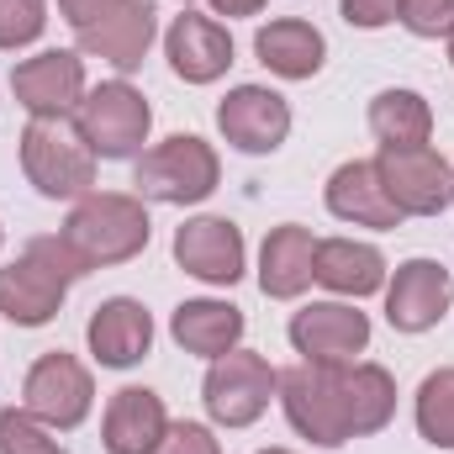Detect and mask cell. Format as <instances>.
Returning a JSON list of instances; mask_svg holds the SVG:
<instances>
[{"instance_id": "obj_1", "label": "cell", "mask_w": 454, "mask_h": 454, "mask_svg": "<svg viewBox=\"0 0 454 454\" xmlns=\"http://www.w3.org/2000/svg\"><path fill=\"white\" fill-rule=\"evenodd\" d=\"M85 259L64 243V232L32 238L5 270H0V317L16 328H48L64 312V296L74 280H85Z\"/></svg>"}, {"instance_id": "obj_2", "label": "cell", "mask_w": 454, "mask_h": 454, "mask_svg": "<svg viewBox=\"0 0 454 454\" xmlns=\"http://www.w3.org/2000/svg\"><path fill=\"white\" fill-rule=\"evenodd\" d=\"M148 238H153L148 207H143V196H127V191L80 196L64 223V243L85 259V270H112V264L137 259L148 248Z\"/></svg>"}, {"instance_id": "obj_3", "label": "cell", "mask_w": 454, "mask_h": 454, "mask_svg": "<svg viewBox=\"0 0 454 454\" xmlns=\"http://www.w3.org/2000/svg\"><path fill=\"white\" fill-rule=\"evenodd\" d=\"M96 153L85 143V132L69 121H27L21 127V175L37 196L48 201H80L96 191Z\"/></svg>"}, {"instance_id": "obj_4", "label": "cell", "mask_w": 454, "mask_h": 454, "mask_svg": "<svg viewBox=\"0 0 454 454\" xmlns=\"http://www.w3.org/2000/svg\"><path fill=\"white\" fill-rule=\"evenodd\" d=\"M223 180V159L207 137L196 132H175L153 148L137 153V169H132V185L143 201H159V207H196L217 191Z\"/></svg>"}, {"instance_id": "obj_5", "label": "cell", "mask_w": 454, "mask_h": 454, "mask_svg": "<svg viewBox=\"0 0 454 454\" xmlns=\"http://www.w3.org/2000/svg\"><path fill=\"white\" fill-rule=\"evenodd\" d=\"M280 407H286V423L317 444V450H343L348 444V428H343V364H291L280 370Z\"/></svg>"}, {"instance_id": "obj_6", "label": "cell", "mask_w": 454, "mask_h": 454, "mask_svg": "<svg viewBox=\"0 0 454 454\" xmlns=\"http://www.w3.org/2000/svg\"><path fill=\"white\" fill-rule=\"evenodd\" d=\"M21 407L32 418H43L48 428L74 434L90 418V407H96V375H90V364L74 359V354H64V348L37 354L32 370H27V380H21Z\"/></svg>"}, {"instance_id": "obj_7", "label": "cell", "mask_w": 454, "mask_h": 454, "mask_svg": "<svg viewBox=\"0 0 454 454\" xmlns=\"http://www.w3.org/2000/svg\"><path fill=\"white\" fill-rule=\"evenodd\" d=\"M280 391V370L254 354V348H232L223 359H212L207 380H201V402L212 412V423L223 428H248L270 412V396Z\"/></svg>"}, {"instance_id": "obj_8", "label": "cell", "mask_w": 454, "mask_h": 454, "mask_svg": "<svg viewBox=\"0 0 454 454\" xmlns=\"http://www.w3.org/2000/svg\"><path fill=\"white\" fill-rule=\"evenodd\" d=\"M11 96L16 106L37 121H69L80 116L90 80H85V53L74 48H43L11 69Z\"/></svg>"}, {"instance_id": "obj_9", "label": "cell", "mask_w": 454, "mask_h": 454, "mask_svg": "<svg viewBox=\"0 0 454 454\" xmlns=\"http://www.w3.org/2000/svg\"><path fill=\"white\" fill-rule=\"evenodd\" d=\"M74 127L85 132V143H90L96 159H106V164H116V159H137L143 143H148V127H153V106L143 101L137 85L106 80V85H96V90L85 96Z\"/></svg>"}, {"instance_id": "obj_10", "label": "cell", "mask_w": 454, "mask_h": 454, "mask_svg": "<svg viewBox=\"0 0 454 454\" xmlns=\"http://www.w3.org/2000/svg\"><path fill=\"white\" fill-rule=\"evenodd\" d=\"M375 175L402 217H439L454 207V169L439 148H380Z\"/></svg>"}, {"instance_id": "obj_11", "label": "cell", "mask_w": 454, "mask_h": 454, "mask_svg": "<svg viewBox=\"0 0 454 454\" xmlns=\"http://www.w3.org/2000/svg\"><path fill=\"white\" fill-rule=\"evenodd\" d=\"M286 333L291 348L312 364H354L370 348V317L348 301H307Z\"/></svg>"}, {"instance_id": "obj_12", "label": "cell", "mask_w": 454, "mask_h": 454, "mask_svg": "<svg viewBox=\"0 0 454 454\" xmlns=\"http://www.w3.org/2000/svg\"><path fill=\"white\" fill-rule=\"evenodd\" d=\"M454 280L439 259H407L386 275V323L396 333H428L450 317Z\"/></svg>"}, {"instance_id": "obj_13", "label": "cell", "mask_w": 454, "mask_h": 454, "mask_svg": "<svg viewBox=\"0 0 454 454\" xmlns=\"http://www.w3.org/2000/svg\"><path fill=\"white\" fill-rule=\"evenodd\" d=\"M217 132L238 153H275L291 137V101L270 85H232L217 106Z\"/></svg>"}, {"instance_id": "obj_14", "label": "cell", "mask_w": 454, "mask_h": 454, "mask_svg": "<svg viewBox=\"0 0 454 454\" xmlns=\"http://www.w3.org/2000/svg\"><path fill=\"white\" fill-rule=\"evenodd\" d=\"M175 264L201 286H238L248 270V243L227 217H191L175 227Z\"/></svg>"}, {"instance_id": "obj_15", "label": "cell", "mask_w": 454, "mask_h": 454, "mask_svg": "<svg viewBox=\"0 0 454 454\" xmlns=\"http://www.w3.org/2000/svg\"><path fill=\"white\" fill-rule=\"evenodd\" d=\"M164 59H169V69L185 85H217L227 69H232V32H227L217 16H201V11L185 5L164 27Z\"/></svg>"}, {"instance_id": "obj_16", "label": "cell", "mask_w": 454, "mask_h": 454, "mask_svg": "<svg viewBox=\"0 0 454 454\" xmlns=\"http://www.w3.org/2000/svg\"><path fill=\"white\" fill-rule=\"evenodd\" d=\"M74 37H80V53L85 59H101V64H112L121 74H132L148 59L153 37H159V11H153V0H121L101 21L80 27Z\"/></svg>"}, {"instance_id": "obj_17", "label": "cell", "mask_w": 454, "mask_h": 454, "mask_svg": "<svg viewBox=\"0 0 454 454\" xmlns=\"http://www.w3.org/2000/svg\"><path fill=\"white\" fill-rule=\"evenodd\" d=\"M85 343H90V354H96L101 370H132V364H143L148 348H153V317H148L143 301L112 296V301H101V307L90 312Z\"/></svg>"}, {"instance_id": "obj_18", "label": "cell", "mask_w": 454, "mask_h": 454, "mask_svg": "<svg viewBox=\"0 0 454 454\" xmlns=\"http://www.w3.org/2000/svg\"><path fill=\"white\" fill-rule=\"evenodd\" d=\"M323 201H328V212H333L339 223H354V227L391 232V227L407 223V217L391 207V196H386V185H380V175H375V159H348V164H339V169L328 175Z\"/></svg>"}, {"instance_id": "obj_19", "label": "cell", "mask_w": 454, "mask_h": 454, "mask_svg": "<svg viewBox=\"0 0 454 454\" xmlns=\"http://www.w3.org/2000/svg\"><path fill=\"white\" fill-rule=\"evenodd\" d=\"M164 434H169V412H164V396L159 391L121 386L112 402H106V418H101V444H106V454H153Z\"/></svg>"}, {"instance_id": "obj_20", "label": "cell", "mask_w": 454, "mask_h": 454, "mask_svg": "<svg viewBox=\"0 0 454 454\" xmlns=\"http://www.w3.org/2000/svg\"><path fill=\"white\" fill-rule=\"evenodd\" d=\"M312 280L333 296L364 301V296L386 291V254L375 243H359V238H317Z\"/></svg>"}, {"instance_id": "obj_21", "label": "cell", "mask_w": 454, "mask_h": 454, "mask_svg": "<svg viewBox=\"0 0 454 454\" xmlns=\"http://www.w3.org/2000/svg\"><path fill=\"white\" fill-rule=\"evenodd\" d=\"M254 59L275 80H312L328 64V37L301 16H275L270 27L254 32Z\"/></svg>"}, {"instance_id": "obj_22", "label": "cell", "mask_w": 454, "mask_h": 454, "mask_svg": "<svg viewBox=\"0 0 454 454\" xmlns=\"http://www.w3.org/2000/svg\"><path fill=\"white\" fill-rule=\"evenodd\" d=\"M312 259H317V238L301 223H280L264 232L259 248V291L270 301H296L312 286Z\"/></svg>"}, {"instance_id": "obj_23", "label": "cell", "mask_w": 454, "mask_h": 454, "mask_svg": "<svg viewBox=\"0 0 454 454\" xmlns=\"http://www.w3.org/2000/svg\"><path fill=\"white\" fill-rule=\"evenodd\" d=\"M243 328H248L243 307L217 301V296L180 301V307H175V317H169V333H175V343H180L185 354L207 359V364H212V359H223V354H232V348L243 343Z\"/></svg>"}, {"instance_id": "obj_24", "label": "cell", "mask_w": 454, "mask_h": 454, "mask_svg": "<svg viewBox=\"0 0 454 454\" xmlns=\"http://www.w3.org/2000/svg\"><path fill=\"white\" fill-rule=\"evenodd\" d=\"M396 418V380L375 359L343 364V428L348 439H370Z\"/></svg>"}, {"instance_id": "obj_25", "label": "cell", "mask_w": 454, "mask_h": 454, "mask_svg": "<svg viewBox=\"0 0 454 454\" xmlns=\"http://www.w3.org/2000/svg\"><path fill=\"white\" fill-rule=\"evenodd\" d=\"M370 132L380 148H423L434 137V106L418 90L391 85L370 101Z\"/></svg>"}, {"instance_id": "obj_26", "label": "cell", "mask_w": 454, "mask_h": 454, "mask_svg": "<svg viewBox=\"0 0 454 454\" xmlns=\"http://www.w3.org/2000/svg\"><path fill=\"white\" fill-rule=\"evenodd\" d=\"M412 418H418V434L434 444V450L454 454V364L423 375L418 396H412Z\"/></svg>"}, {"instance_id": "obj_27", "label": "cell", "mask_w": 454, "mask_h": 454, "mask_svg": "<svg viewBox=\"0 0 454 454\" xmlns=\"http://www.w3.org/2000/svg\"><path fill=\"white\" fill-rule=\"evenodd\" d=\"M0 454H69V450H64L59 428H48L27 407H5L0 412Z\"/></svg>"}, {"instance_id": "obj_28", "label": "cell", "mask_w": 454, "mask_h": 454, "mask_svg": "<svg viewBox=\"0 0 454 454\" xmlns=\"http://www.w3.org/2000/svg\"><path fill=\"white\" fill-rule=\"evenodd\" d=\"M48 32V0H0V53L32 48Z\"/></svg>"}, {"instance_id": "obj_29", "label": "cell", "mask_w": 454, "mask_h": 454, "mask_svg": "<svg viewBox=\"0 0 454 454\" xmlns=\"http://www.w3.org/2000/svg\"><path fill=\"white\" fill-rule=\"evenodd\" d=\"M412 37H454V0H402V16H396Z\"/></svg>"}, {"instance_id": "obj_30", "label": "cell", "mask_w": 454, "mask_h": 454, "mask_svg": "<svg viewBox=\"0 0 454 454\" xmlns=\"http://www.w3.org/2000/svg\"><path fill=\"white\" fill-rule=\"evenodd\" d=\"M153 454H223V444L207 423H169V434L159 439Z\"/></svg>"}, {"instance_id": "obj_31", "label": "cell", "mask_w": 454, "mask_h": 454, "mask_svg": "<svg viewBox=\"0 0 454 454\" xmlns=\"http://www.w3.org/2000/svg\"><path fill=\"white\" fill-rule=\"evenodd\" d=\"M343 21L348 27H359V32H380V27H391L396 16H402V0H339Z\"/></svg>"}, {"instance_id": "obj_32", "label": "cell", "mask_w": 454, "mask_h": 454, "mask_svg": "<svg viewBox=\"0 0 454 454\" xmlns=\"http://www.w3.org/2000/svg\"><path fill=\"white\" fill-rule=\"evenodd\" d=\"M53 5H59V16L80 32V27H90V21H101V16H106L112 5H121V0H53Z\"/></svg>"}, {"instance_id": "obj_33", "label": "cell", "mask_w": 454, "mask_h": 454, "mask_svg": "<svg viewBox=\"0 0 454 454\" xmlns=\"http://www.w3.org/2000/svg\"><path fill=\"white\" fill-rule=\"evenodd\" d=\"M264 5H270V0H212V11L227 16V21H232V16H259Z\"/></svg>"}, {"instance_id": "obj_34", "label": "cell", "mask_w": 454, "mask_h": 454, "mask_svg": "<svg viewBox=\"0 0 454 454\" xmlns=\"http://www.w3.org/2000/svg\"><path fill=\"white\" fill-rule=\"evenodd\" d=\"M259 454H296V450H259Z\"/></svg>"}, {"instance_id": "obj_35", "label": "cell", "mask_w": 454, "mask_h": 454, "mask_svg": "<svg viewBox=\"0 0 454 454\" xmlns=\"http://www.w3.org/2000/svg\"><path fill=\"white\" fill-rule=\"evenodd\" d=\"M444 43H450V64H454V37H444Z\"/></svg>"}, {"instance_id": "obj_36", "label": "cell", "mask_w": 454, "mask_h": 454, "mask_svg": "<svg viewBox=\"0 0 454 454\" xmlns=\"http://www.w3.org/2000/svg\"><path fill=\"white\" fill-rule=\"evenodd\" d=\"M0 243H5V227H0Z\"/></svg>"}, {"instance_id": "obj_37", "label": "cell", "mask_w": 454, "mask_h": 454, "mask_svg": "<svg viewBox=\"0 0 454 454\" xmlns=\"http://www.w3.org/2000/svg\"><path fill=\"white\" fill-rule=\"evenodd\" d=\"M180 5H191V0H180Z\"/></svg>"}]
</instances>
